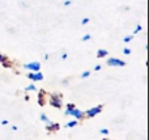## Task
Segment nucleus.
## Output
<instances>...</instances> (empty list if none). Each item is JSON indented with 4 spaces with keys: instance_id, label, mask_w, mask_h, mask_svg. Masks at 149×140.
Segmentation results:
<instances>
[{
    "instance_id": "1",
    "label": "nucleus",
    "mask_w": 149,
    "mask_h": 140,
    "mask_svg": "<svg viewBox=\"0 0 149 140\" xmlns=\"http://www.w3.org/2000/svg\"><path fill=\"white\" fill-rule=\"evenodd\" d=\"M63 97L62 94H58V93H54L50 96V105L54 107H56V109H60V107L63 106Z\"/></svg>"
},
{
    "instance_id": "2",
    "label": "nucleus",
    "mask_w": 149,
    "mask_h": 140,
    "mask_svg": "<svg viewBox=\"0 0 149 140\" xmlns=\"http://www.w3.org/2000/svg\"><path fill=\"white\" fill-rule=\"evenodd\" d=\"M102 109H103L102 105H98V106H94V107H92V109H88L86 111H84V115L86 118H94L95 115L102 111Z\"/></svg>"
},
{
    "instance_id": "3",
    "label": "nucleus",
    "mask_w": 149,
    "mask_h": 140,
    "mask_svg": "<svg viewBox=\"0 0 149 140\" xmlns=\"http://www.w3.org/2000/svg\"><path fill=\"white\" fill-rule=\"evenodd\" d=\"M106 63H107L109 67H124V65H126V62H124V60L116 59V58H109Z\"/></svg>"
},
{
    "instance_id": "4",
    "label": "nucleus",
    "mask_w": 149,
    "mask_h": 140,
    "mask_svg": "<svg viewBox=\"0 0 149 140\" xmlns=\"http://www.w3.org/2000/svg\"><path fill=\"white\" fill-rule=\"evenodd\" d=\"M24 68L31 71V72H37V71H41V63H39V62L26 63V64H24Z\"/></svg>"
},
{
    "instance_id": "5",
    "label": "nucleus",
    "mask_w": 149,
    "mask_h": 140,
    "mask_svg": "<svg viewBox=\"0 0 149 140\" xmlns=\"http://www.w3.org/2000/svg\"><path fill=\"white\" fill-rule=\"evenodd\" d=\"M71 117H73L74 119H84L85 115H84V111H81V110L77 109V107H73V109L71 110Z\"/></svg>"
},
{
    "instance_id": "6",
    "label": "nucleus",
    "mask_w": 149,
    "mask_h": 140,
    "mask_svg": "<svg viewBox=\"0 0 149 140\" xmlns=\"http://www.w3.org/2000/svg\"><path fill=\"white\" fill-rule=\"evenodd\" d=\"M28 79H30L31 81H42L43 80V75H42L39 71H37V72H30L28 75Z\"/></svg>"
},
{
    "instance_id": "7",
    "label": "nucleus",
    "mask_w": 149,
    "mask_h": 140,
    "mask_svg": "<svg viewBox=\"0 0 149 140\" xmlns=\"http://www.w3.org/2000/svg\"><path fill=\"white\" fill-rule=\"evenodd\" d=\"M60 128V126H59V123H54V122H51L50 125H47L46 126V130L49 131V132H56Z\"/></svg>"
},
{
    "instance_id": "8",
    "label": "nucleus",
    "mask_w": 149,
    "mask_h": 140,
    "mask_svg": "<svg viewBox=\"0 0 149 140\" xmlns=\"http://www.w3.org/2000/svg\"><path fill=\"white\" fill-rule=\"evenodd\" d=\"M107 55H109V51L105 49H100L97 51V58H105V56H107Z\"/></svg>"
},
{
    "instance_id": "9",
    "label": "nucleus",
    "mask_w": 149,
    "mask_h": 140,
    "mask_svg": "<svg viewBox=\"0 0 149 140\" xmlns=\"http://www.w3.org/2000/svg\"><path fill=\"white\" fill-rule=\"evenodd\" d=\"M65 107H67V109H65V111H64V115H65V117H70V115H71V110H72L73 107H76V106H74L73 104H67V106H65Z\"/></svg>"
},
{
    "instance_id": "10",
    "label": "nucleus",
    "mask_w": 149,
    "mask_h": 140,
    "mask_svg": "<svg viewBox=\"0 0 149 140\" xmlns=\"http://www.w3.org/2000/svg\"><path fill=\"white\" fill-rule=\"evenodd\" d=\"M43 94H45V91H39V96H38V104H39V106H43V105H45Z\"/></svg>"
},
{
    "instance_id": "11",
    "label": "nucleus",
    "mask_w": 149,
    "mask_h": 140,
    "mask_svg": "<svg viewBox=\"0 0 149 140\" xmlns=\"http://www.w3.org/2000/svg\"><path fill=\"white\" fill-rule=\"evenodd\" d=\"M41 120H42V122H45L46 125H50V123H51V120L47 118V115L45 114V113H42V114H41Z\"/></svg>"
},
{
    "instance_id": "12",
    "label": "nucleus",
    "mask_w": 149,
    "mask_h": 140,
    "mask_svg": "<svg viewBox=\"0 0 149 140\" xmlns=\"http://www.w3.org/2000/svg\"><path fill=\"white\" fill-rule=\"evenodd\" d=\"M79 125V122H77L76 119L72 120V122H68L67 125H65V127H68V128H72V127H76V126Z\"/></svg>"
},
{
    "instance_id": "13",
    "label": "nucleus",
    "mask_w": 149,
    "mask_h": 140,
    "mask_svg": "<svg viewBox=\"0 0 149 140\" xmlns=\"http://www.w3.org/2000/svg\"><path fill=\"white\" fill-rule=\"evenodd\" d=\"M36 89H37V86L34 85V84H30V85H28L25 89H24V91H25V92H30V91H36Z\"/></svg>"
},
{
    "instance_id": "14",
    "label": "nucleus",
    "mask_w": 149,
    "mask_h": 140,
    "mask_svg": "<svg viewBox=\"0 0 149 140\" xmlns=\"http://www.w3.org/2000/svg\"><path fill=\"white\" fill-rule=\"evenodd\" d=\"M1 64H3V67H5V68H10V67H12V63L9 62V59L4 60V62H3Z\"/></svg>"
},
{
    "instance_id": "15",
    "label": "nucleus",
    "mask_w": 149,
    "mask_h": 140,
    "mask_svg": "<svg viewBox=\"0 0 149 140\" xmlns=\"http://www.w3.org/2000/svg\"><path fill=\"white\" fill-rule=\"evenodd\" d=\"M132 38H134V36L124 37V38H123V42H124V43H128V42H131V41H132Z\"/></svg>"
},
{
    "instance_id": "16",
    "label": "nucleus",
    "mask_w": 149,
    "mask_h": 140,
    "mask_svg": "<svg viewBox=\"0 0 149 140\" xmlns=\"http://www.w3.org/2000/svg\"><path fill=\"white\" fill-rule=\"evenodd\" d=\"M89 75H90L89 71H84V72L81 73V77H82V79H86V77H89Z\"/></svg>"
},
{
    "instance_id": "17",
    "label": "nucleus",
    "mask_w": 149,
    "mask_h": 140,
    "mask_svg": "<svg viewBox=\"0 0 149 140\" xmlns=\"http://www.w3.org/2000/svg\"><path fill=\"white\" fill-rule=\"evenodd\" d=\"M90 38H92V36H90V34H85V36L81 38V41H84V42H85V41H89Z\"/></svg>"
},
{
    "instance_id": "18",
    "label": "nucleus",
    "mask_w": 149,
    "mask_h": 140,
    "mask_svg": "<svg viewBox=\"0 0 149 140\" xmlns=\"http://www.w3.org/2000/svg\"><path fill=\"white\" fill-rule=\"evenodd\" d=\"M123 54H124V55H130V54H131V49H128V47L123 49Z\"/></svg>"
},
{
    "instance_id": "19",
    "label": "nucleus",
    "mask_w": 149,
    "mask_h": 140,
    "mask_svg": "<svg viewBox=\"0 0 149 140\" xmlns=\"http://www.w3.org/2000/svg\"><path fill=\"white\" fill-rule=\"evenodd\" d=\"M102 135H109V130L107 128H101V131H100Z\"/></svg>"
},
{
    "instance_id": "20",
    "label": "nucleus",
    "mask_w": 149,
    "mask_h": 140,
    "mask_svg": "<svg viewBox=\"0 0 149 140\" xmlns=\"http://www.w3.org/2000/svg\"><path fill=\"white\" fill-rule=\"evenodd\" d=\"M7 59H8V58H7V56H5V55L0 54V64H1V63H3V62H4V60H7Z\"/></svg>"
},
{
    "instance_id": "21",
    "label": "nucleus",
    "mask_w": 149,
    "mask_h": 140,
    "mask_svg": "<svg viewBox=\"0 0 149 140\" xmlns=\"http://www.w3.org/2000/svg\"><path fill=\"white\" fill-rule=\"evenodd\" d=\"M88 22H89V18H88V17H85V18H82V20H81V25H86Z\"/></svg>"
},
{
    "instance_id": "22",
    "label": "nucleus",
    "mask_w": 149,
    "mask_h": 140,
    "mask_svg": "<svg viewBox=\"0 0 149 140\" xmlns=\"http://www.w3.org/2000/svg\"><path fill=\"white\" fill-rule=\"evenodd\" d=\"M141 29H143V26H141V25H137V26H136V29H135V31H134V34H136L137 31H140Z\"/></svg>"
},
{
    "instance_id": "23",
    "label": "nucleus",
    "mask_w": 149,
    "mask_h": 140,
    "mask_svg": "<svg viewBox=\"0 0 149 140\" xmlns=\"http://www.w3.org/2000/svg\"><path fill=\"white\" fill-rule=\"evenodd\" d=\"M60 58H62V60H65V59L68 58V54H67V52H63L62 56H60Z\"/></svg>"
},
{
    "instance_id": "24",
    "label": "nucleus",
    "mask_w": 149,
    "mask_h": 140,
    "mask_svg": "<svg viewBox=\"0 0 149 140\" xmlns=\"http://www.w3.org/2000/svg\"><path fill=\"white\" fill-rule=\"evenodd\" d=\"M71 4H72V0H65V1H64L65 7H68V5H71Z\"/></svg>"
},
{
    "instance_id": "25",
    "label": "nucleus",
    "mask_w": 149,
    "mask_h": 140,
    "mask_svg": "<svg viewBox=\"0 0 149 140\" xmlns=\"http://www.w3.org/2000/svg\"><path fill=\"white\" fill-rule=\"evenodd\" d=\"M100 70H101V65H100V64H97V65L94 67V71L97 72V71H100Z\"/></svg>"
},
{
    "instance_id": "26",
    "label": "nucleus",
    "mask_w": 149,
    "mask_h": 140,
    "mask_svg": "<svg viewBox=\"0 0 149 140\" xmlns=\"http://www.w3.org/2000/svg\"><path fill=\"white\" fill-rule=\"evenodd\" d=\"M1 125H3V126H5V125H8V120H7V119H4V120H1Z\"/></svg>"
},
{
    "instance_id": "27",
    "label": "nucleus",
    "mask_w": 149,
    "mask_h": 140,
    "mask_svg": "<svg viewBox=\"0 0 149 140\" xmlns=\"http://www.w3.org/2000/svg\"><path fill=\"white\" fill-rule=\"evenodd\" d=\"M12 130H13V131H17V130H18L17 126H12Z\"/></svg>"
}]
</instances>
